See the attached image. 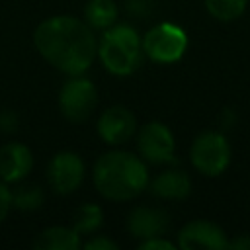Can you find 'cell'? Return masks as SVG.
Segmentation results:
<instances>
[{"mask_svg": "<svg viewBox=\"0 0 250 250\" xmlns=\"http://www.w3.org/2000/svg\"><path fill=\"white\" fill-rule=\"evenodd\" d=\"M186 51L188 35L180 25L172 21L156 23L143 35V53L152 62L174 64L186 55Z\"/></svg>", "mask_w": 250, "mask_h": 250, "instance_id": "cell-6", "label": "cell"}, {"mask_svg": "<svg viewBox=\"0 0 250 250\" xmlns=\"http://www.w3.org/2000/svg\"><path fill=\"white\" fill-rule=\"evenodd\" d=\"M146 162L129 150L113 148L98 156L92 168V182L98 193L109 201H131L148 188Z\"/></svg>", "mask_w": 250, "mask_h": 250, "instance_id": "cell-2", "label": "cell"}, {"mask_svg": "<svg viewBox=\"0 0 250 250\" xmlns=\"http://www.w3.org/2000/svg\"><path fill=\"white\" fill-rule=\"evenodd\" d=\"M33 47L43 61L66 76L84 74L98 59L96 31L70 14L43 20L33 31Z\"/></svg>", "mask_w": 250, "mask_h": 250, "instance_id": "cell-1", "label": "cell"}, {"mask_svg": "<svg viewBox=\"0 0 250 250\" xmlns=\"http://www.w3.org/2000/svg\"><path fill=\"white\" fill-rule=\"evenodd\" d=\"M232 250H250V234H236L234 238H229V246Z\"/></svg>", "mask_w": 250, "mask_h": 250, "instance_id": "cell-23", "label": "cell"}, {"mask_svg": "<svg viewBox=\"0 0 250 250\" xmlns=\"http://www.w3.org/2000/svg\"><path fill=\"white\" fill-rule=\"evenodd\" d=\"M139 129L135 113L125 105H109L104 109L96 121V131L100 139L109 146H121L135 139Z\"/></svg>", "mask_w": 250, "mask_h": 250, "instance_id": "cell-9", "label": "cell"}, {"mask_svg": "<svg viewBox=\"0 0 250 250\" xmlns=\"http://www.w3.org/2000/svg\"><path fill=\"white\" fill-rule=\"evenodd\" d=\"M139 250H176L178 244L168 240L166 234L162 236H150V238H145V240H139L137 244Z\"/></svg>", "mask_w": 250, "mask_h": 250, "instance_id": "cell-20", "label": "cell"}, {"mask_svg": "<svg viewBox=\"0 0 250 250\" xmlns=\"http://www.w3.org/2000/svg\"><path fill=\"white\" fill-rule=\"evenodd\" d=\"M61 115L70 123H84L92 117L98 105V88L84 74L68 76L57 96Z\"/></svg>", "mask_w": 250, "mask_h": 250, "instance_id": "cell-5", "label": "cell"}, {"mask_svg": "<svg viewBox=\"0 0 250 250\" xmlns=\"http://www.w3.org/2000/svg\"><path fill=\"white\" fill-rule=\"evenodd\" d=\"M230 156L229 139L221 131H203L191 141L189 146V162L205 178L221 176L229 168Z\"/></svg>", "mask_w": 250, "mask_h": 250, "instance_id": "cell-4", "label": "cell"}, {"mask_svg": "<svg viewBox=\"0 0 250 250\" xmlns=\"http://www.w3.org/2000/svg\"><path fill=\"white\" fill-rule=\"evenodd\" d=\"M119 10L113 0H88L84 6V21L94 31H104L117 21Z\"/></svg>", "mask_w": 250, "mask_h": 250, "instance_id": "cell-15", "label": "cell"}, {"mask_svg": "<svg viewBox=\"0 0 250 250\" xmlns=\"http://www.w3.org/2000/svg\"><path fill=\"white\" fill-rule=\"evenodd\" d=\"M45 201V191L39 184H21L18 182L12 188V207L20 211H37Z\"/></svg>", "mask_w": 250, "mask_h": 250, "instance_id": "cell-17", "label": "cell"}, {"mask_svg": "<svg viewBox=\"0 0 250 250\" xmlns=\"http://www.w3.org/2000/svg\"><path fill=\"white\" fill-rule=\"evenodd\" d=\"M98 59L102 66L119 78L135 74L145 59L143 37L131 23H113L98 39Z\"/></svg>", "mask_w": 250, "mask_h": 250, "instance_id": "cell-3", "label": "cell"}, {"mask_svg": "<svg viewBox=\"0 0 250 250\" xmlns=\"http://www.w3.org/2000/svg\"><path fill=\"white\" fill-rule=\"evenodd\" d=\"M152 195L160 199L180 201L191 193V178L182 168H168L148 180V188Z\"/></svg>", "mask_w": 250, "mask_h": 250, "instance_id": "cell-13", "label": "cell"}, {"mask_svg": "<svg viewBox=\"0 0 250 250\" xmlns=\"http://www.w3.org/2000/svg\"><path fill=\"white\" fill-rule=\"evenodd\" d=\"M31 246L35 250H78L82 248V236L72 227L53 225L37 232Z\"/></svg>", "mask_w": 250, "mask_h": 250, "instance_id": "cell-14", "label": "cell"}, {"mask_svg": "<svg viewBox=\"0 0 250 250\" xmlns=\"http://www.w3.org/2000/svg\"><path fill=\"white\" fill-rule=\"evenodd\" d=\"M137 152L145 162L166 164L174 160L176 139L172 129L162 121H146L135 133Z\"/></svg>", "mask_w": 250, "mask_h": 250, "instance_id": "cell-7", "label": "cell"}, {"mask_svg": "<svg viewBox=\"0 0 250 250\" xmlns=\"http://www.w3.org/2000/svg\"><path fill=\"white\" fill-rule=\"evenodd\" d=\"M86 176V166L80 154L59 150L47 164V184L59 195L74 193Z\"/></svg>", "mask_w": 250, "mask_h": 250, "instance_id": "cell-8", "label": "cell"}, {"mask_svg": "<svg viewBox=\"0 0 250 250\" xmlns=\"http://www.w3.org/2000/svg\"><path fill=\"white\" fill-rule=\"evenodd\" d=\"M102 225H104V211L100 205L90 203V201L76 207L72 213V219H70V227L80 236H90V234L98 232Z\"/></svg>", "mask_w": 250, "mask_h": 250, "instance_id": "cell-16", "label": "cell"}, {"mask_svg": "<svg viewBox=\"0 0 250 250\" xmlns=\"http://www.w3.org/2000/svg\"><path fill=\"white\" fill-rule=\"evenodd\" d=\"M10 209H12V188L4 180H0V223L6 221Z\"/></svg>", "mask_w": 250, "mask_h": 250, "instance_id": "cell-21", "label": "cell"}, {"mask_svg": "<svg viewBox=\"0 0 250 250\" xmlns=\"http://www.w3.org/2000/svg\"><path fill=\"white\" fill-rule=\"evenodd\" d=\"M18 129V117L14 111H0V131L2 133H14Z\"/></svg>", "mask_w": 250, "mask_h": 250, "instance_id": "cell-22", "label": "cell"}, {"mask_svg": "<svg viewBox=\"0 0 250 250\" xmlns=\"http://www.w3.org/2000/svg\"><path fill=\"white\" fill-rule=\"evenodd\" d=\"M82 248L84 250H117L119 244L115 240H111L109 236H104V234H90L84 242H82Z\"/></svg>", "mask_w": 250, "mask_h": 250, "instance_id": "cell-19", "label": "cell"}, {"mask_svg": "<svg viewBox=\"0 0 250 250\" xmlns=\"http://www.w3.org/2000/svg\"><path fill=\"white\" fill-rule=\"evenodd\" d=\"M176 244L182 250H225L229 246V236L217 223L193 219L180 229Z\"/></svg>", "mask_w": 250, "mask_h": 250, "instance_id": "cell-10", "label": "cell"}, {"mask_svg": "<svg viewBox=\"0 0 250 250\" xmlns=\"http://www.w3.org/2000/svg\"><path fill=\"white\" fill-rule=\"evenodd\" d=\"M168 229H170V215L160 207L137 205L127 215V230L137 240L162 236L168 232Z\"/></svg>", "mask_w": 250, "mask_h": 250, "instance_id": "cell-11", "label": "cell"}, {"mask_svg": "<svg viewBox=\"0 0 250 250\" xmlns=\"http://www.w3.org/2000/svg\"><path fill=\"white\" fill-rule=\"evenodd\" d=\"M203 4L211 18L219 21H234L246 12L248 0H203Z\"/></svg>", "mask_w": 250, "mask_h": 250, "instance_id": "cell-18", "label": "cell"}, {"mask_svg": "<svg viewBox=\"0 0 250 250\" xmlns=\"http://www.w3.org/2000/svg\"><path fill=\"white\" fill-rule=\"evenodd\" d=\"M33 168V152L20 141H10L0 146V180L6 184L23 182Z\"/></svg>", "mask_w": 250, "mask_h": 250, "instance_id": "cell-12", "label": "cell"}]
</instances>
